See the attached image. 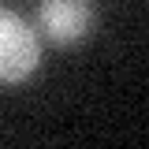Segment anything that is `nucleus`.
<instances>
[{"label": "nucleus", "instance_id": "1", "mask_svg": "<svg viewBox=\"0 0 149 149\" xmlns=\"http://www.w3.org/2000/svg\"><path fill=\"white\" fill-rule=\"evenodd\" d=\"M41 63V37L22 15L0 8V86H19Z\"/></svg>", "mask_w": 149, "mask_h": 149}, {"label": "nucleus", "instance_id": "2", "mask_svg": "<svg viewBox=\"0 0 149 149\" xmlns=\"http://www.w3.org/2000/svg\"><path fill=\"white\" fill-rule=\"evenodd\" d=\"M37 19L52 45H74L93 26V4L90 0H41Z\"/></svg>", "mask_w": 149, "mask_h": 149}]
</instances>
